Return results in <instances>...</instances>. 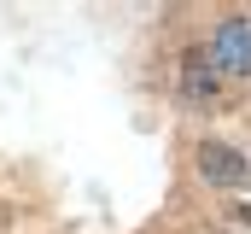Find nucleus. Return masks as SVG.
Masks as SVG:
<instances>
[{
  "label": "nucleus",
  "instance_id": "1",
  "mask_svg": "<svg viewBox=\"0 0 251 234\" xmlns=\"http://www.w3.org/2000/svg\"><path fill=\"white\" fill-rule=\"evenodd\" d=\"M181 94H187L193 106H228V100H234L228 70L216 64L210 47H187V58H181Z\"/></svg>",
  "mask_w": 251,
  "mask_h": 234
},
{
  "label": "nucleus",
  "instance_id": "2",
  "mask_svg": "<svg viewBox=\"0 0 251 234\" xmlns=\"http://www.w3.org/2000/svg\"><path fill=\"white\" fill-rule=\"evenodd\" d=\"M199 176L210 181V187H246V152H234V146H222V141H199Z\"/></svg>",
  "mask_w": 251,
  "mask_h": 234
},
{
  "label": "nucleus",
  "instance_id": "3",
  "mask_svg": "<svg viewBox=\"0 0 251 234\" xmlns=\"http://www.w3.org/2000/svg\"><path fill=\"white\" fill-rule=\"evenodd\" d=\"M210 53H216V64H222L234 82H240V76H251V24H246V18H228V24L216 29Z\"/></svg>",
  "mask_w": 251,
  "mask_h": 234
}]
</instances>
